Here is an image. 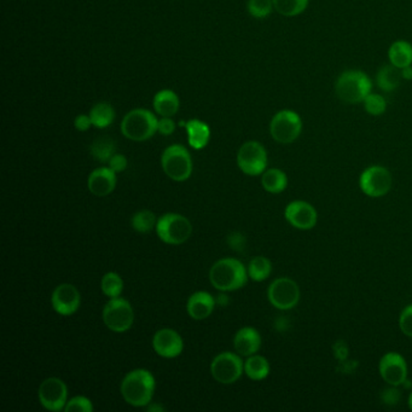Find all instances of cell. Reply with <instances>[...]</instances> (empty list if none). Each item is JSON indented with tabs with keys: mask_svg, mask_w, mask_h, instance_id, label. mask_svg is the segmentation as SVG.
<instances>
[{
	"mask_svg": "<svg viewBox=\"0 0 412 412\" xmlns=\"http://www.w3.org/2000/svg\"><path fill=\"white\" fill-rule=\"evenodd\" d=\"M41 404L48 411H60L67 405L68 389L63 381L57 377H48L43 381L38 391Z\"/></svg>",
	"mask_w": 412,
	"mask_h": 412,
	"instance_id": "obj_13",
	"label": "cell"
},
{
	"mask_svg": "<svg viewBox=\"0 0 412 412\" xmlns=\"http://www.w3.org/2000/svg\"><path fill=\"white\" fill-rule=\"evenodd\" d=\"M176 130V124L174 121L171 119V117H162L161 120H159V126H157V131L164 134V136H169L172 134Z\"/></svg>",
	"mask_w": 412,
	"mask_h": 412,
	"instance_id": "obj_38",
	"label": "cell"
},
{
	"mask_svg": "<svg viewBox=\"0 0 412 412\" xmlns=\"http://www.w3.org/2000/svg\"><path fill=\"white\" fill-rule=\"evenodd\" d=\"M335 91L342 102L356 105L364 102L371 91V81L365 73L359 70H349L339 76Z\"/></svg>",
	"mask_w": 412,
	"mask_h": 412,
	"instance_id": "obj_3",
	"label": "cell"
},
{
	"mask_svg": "<svg viewBox=\"0 0 412 412\" xmlns=\"http://www.w3.org/2000/svg\"><path fill=\"white\" fill-rule=\"evenodd\" d=\"M90 117H91L93 126L98 128L108 127L109 125H112L114 121L115 110L109 103L100 102L91 109Z\"/></svg>",
	"mask_w": 412,
	"mask_h": 412,
	"instance_id": "obj_28",
	"label": "cell"
},
{
	"mask_svg": "<svg viewBox=\"0 0 412 412\" xmlns=\"http://www.w3.org/2000/svg\"><path fill=\"white\" fill-rule=\"evenodd\" d=\"M155 391V379L144 369L128 372L121 384V394L127 404L143 408L150 404Z\"/></svg>",
	"mask_w": 412,
	"mask_h": 412,
	"instance_id": "obj_1",
	"label": "cell"
},
{
	"mask_svg": "<svg viewBox=\"0 0 412 412\" xmlns=\"http://www.w3.org/2000/svg\"><path fill=\"white\" fill-rule=\"evenodd\" d=\"M403 78L401 69L396 68L393 64L391 65H384V68L380 69L377 74V85L381 90L386 93L394 91L396 88H399Z\"/></svg>",
	"mask_w": 412,
	"mask_h": 412,
	"instance_id": "obj_25",
	"label": "cell"
},
{
	"mask_svg": "<svg viewBox=\"0 0 412 412\" xmlns=\"http://www.w3.org/2000/svg\"><path fill=\"white\" fill-rule=\"evenodd\" d=\"M147 410H148V411L162 412L164 411V406H161V405H150V406L147 408Z\"/></svg>",
	"mask_w": 412,
	"mask_h": 412,
	"instance_id": "obj_43",
	"label": "cell"
},
{
	"mask_svg": "<svg viewBox=\"0 0 412 412\" xmlns=\"http://www.w3.org/2000/svg\"><path fill=\"white\" fill-rule=\"evenodd\" d=\"M359 186L368 196H384L392 188V174L382 166H372L361 173Z\"/></svg>",
	"mask_w": 412,
	"mask_h": 412,
	"instance_id": "obj_12",
	"label": "cell"
},
{
	"mask_svg": "<svg viewBox=\"0 0 412 412\" xmlns=\"http://www.w3.org/2000/svg\"><path fill=\"white\" fill-rule=\"evenodd\" d=\"M308 0H273V8L283 16H297L306 10Z\"/></svg>",
	"mask_w": 412,
	"mask_h": 412,
	"instance_id": "obj_30",
	"label": "cell"
},
{
	"mask_svg": "<svg viewBox=\"0 0 412 412\" xmlns=\"http://www.w3.org/2000/svg\"><path fill=\"white\" fill-rule=\"evenodd\" d=\"M233 346L240 356H253L260 349V334L258 330L250 328V327L240 329L233 339Z\"/></svg>",
	"mask_w": 412,
	"mask_h": 412,
	"instance_id": "obj_19",
	"label": "cell"
},
{
	"mask_svg": "<svg viewBox=\"0 0 412 412\" xmlns=\"http://www.w3.org/2000/svg\"><path fill=\"white\" fill-rule=\"evenodd\" d=\"M408 408L412 410V393L410 394V396H408Z\"/></svg>",
	"mask_w": 412,
	"mask_h": 412,
	"instance_id": "obj_44",
	"label": "cell"
},
{
	"mask_svg": "<svg viewBox=\"0 0 412 412\" xmlns=\"http://www.w3.org/2000/svg\"><path fill=\"white\" fill-rule=\"evenodd\" d=\"M152 347L164 358H176L184 349V342L179 334L173 329H161L152 337Z\"/></svg>",
	"mask_w": 412,
	"mask_h": 412,
	"instance_id": "obj_17",
	"label": "cell"
},
{
	"mask_svg": "<svg viewBox=\"0 0 412 412\" xmlns=\"http://www.w3.org/2000/svg\"><path fill=\"white\" fill-rule=\"evenodd\" d=\"M268 296L273 307L288 311L295 307L300 300V289L295 280L288 277H280L268 287Z\"/></svg>",
	"mask_w": 412,
	"mask_h": 412,
	"instance_id": "obj_9",
	"label": "cell"
},
{
	"mask_svg": "<svg viewBox=\"0 0 412 412\" xmlns=\"http://www.w3.org/2000/svg\"><path fill=\"white\" fill-rule=\"evenodd\" d=\"M100 287H102V292L105 296L114 299V297H119L124 290V280L117 273H105L102 278Z\"/></svg>",
	"mask_w": 412,
	"mask_h": 412,
	"instance_id": "obj_32",
	"label": "cell"
},
{
	"mask_svg": "<svg viewBox=\"0 0 412 412\" xmlns=\"http://www.w3.org/2000/svg\"><path fill=\"white\" fill-rule=\"evenodd\" d=\"M103 322L112 332H125L131 329L134 322L132 306L125 299L114 297L103 308Z\"/></svg>",
	"mask_w": 412,
	"mask_h": 412,
	"instance_id": "obj_7",
	"label": "cell"
},
{
	"mask_svg": "<svg viewBox=\"0 0 412 412\" xmlns=\"http://www.w3.org/2000/svg\"><path fill=\"white\" fill-rule=\"evenodd\" d=\"M126 167H127V159L121 154H115L109 160V169H112L115 173L122 172L126 169Z\"/></svg>",
	"mask_w": 412,
	"mask_h": 412,
	"instance_id": "obj_37",
	"label": "cell"
},
{
	"mask_svg": "<svg viewBox=\"0 0 412 412\" xmlns=\"http://www.w3.org/2000/svg\"><path fill=\"white\" fill-rule=\"evenodd\" d=\"M401 73H403V79H406V80H412V67L408 65L406 68L401 69Z\"/></svg>",
	"mask_w": 412,
	"mask_h": 412,
	"instance_id": "obj_42",
	"label": "cell"
},
{
	"mask_svg": "<svg viewBox=\"0 0 412 412\" xmlns=\"http://www.w3.org/2000/svg\"><path fill=\"white\" fill-rule=\"evenodd\" d=\"M384 403L386 404L394 405L399 401V398H401V394H399V391L396 389V386H392V389H386L384 393Z\"/></svg>",
	"mask_w": 412,
	"mask_h": 412,
	"instance_id": "obj_39",
	"label": "cell"
},
{
	"mask_svg": "<svg viewBox=\"0 0 412 412\" xmlns=\"http://www.w3.org/2000/svg\"><path fill=\"white\" fill-rule=\"evenodd\" d=\"M285 219L289 224L299 230H311L317 224V211L305 201H294L285 208Z\"/></svg>",
	"mask_w": 412,
	"mask_h": 412,
	"instance_id": "obj_16",
	"label": "cell"
},
{
	"mask_svg": "<svg viewBox=\"0 0 412 412\" xmlns=\"http://www.w3.org/2000/svg\"><path fill=\"white\" fill-rule=\"evenodd\" d=\"M263 188L271 194H280L285 191L288 186V178L283 171L278 169H271L265 171L261 178Z\"/></svg>",
	"mask_w": 412,
	"mask_h": 412,
	"instance_id": "obj_23",
	"label": "cell"
},
{
	"mask_svg": "<svg viewBox=\"0 0 412 412\" xmlns=\"http://www.w3.org/2000/svg\"><path fill=\"white\" fill-rule=\"evenodd\" d=\"M228 242L233 249H243L244 247V237L241 235V233H233L231 236L228 237Z\"/></svg>",
	"mask_w": 412,
	"mask_h": 412,
	"instance_id": "obj_41",
	"label": "cell"
},
{
	"mask_svg": "<svg viewBox=\"0 0 412 412\" xmlns=\"http://www.w3.org/2000/svg\"><path fill=\"white\" fill-rule=\"evenodd\" d=\"M186 132H188V140L190 147L196 150L204 149L206 145L208 144L209 137H211V130L207 124L202 121L194 119L185 125Z\"/></svg>",
	"mask_w": 412,
	"mask_h": 412,
	"instance_id": "obj_22",
	"label": "cell"
},
{
	"mask_svg": "<svg viewBox=\"0 0 412 412\" xmlns=\"http://www.w3.org/2000/svg\"><path fill=\"white\" fill-rule=\"evenodd\" d=\"M389 60L396 68H406L412 63V46L406 41H396L389 48Z\"/></svg>",
	"mask_w": 412,
	"mask_h": 412,
	"instance_id": "obj_24",
	"label": "cell"
},
{
	"mask_svg": "<svg viewBox=\"0 0 412 412\" xmlns=\"http://www.w3.org/2000/svg\"><path fill=\"white\" fill-rule=\"evenodd\" d=\"M159 120L145 109H134L128 112L121 122V132L128 139L144 142L157 132Z\"/></svg>",
	"mask_w": 412,
	"mask_h": 412,
	"instance_id": "obj_4",
	"label": "cell"
},
{
	"mask_svg": "<svg viewBox=\"0 0 412 412\" xmlns=\"http://www.w3.org/2000/svg\"><path fill=\"white\" fill-rule=\"evenodd\" d=\"M216 307V300L209 292H194L189 297L188 308L189 316L196 320L206 319L212 315L213 310Z\"/></svg>",
	"mask_w": 412,
	"mask_h": 412,
	"instance_id": "obj_20",
	"label": "cell"
},
{
	"mask_svg": "<svg viewBox=\"0 0 412 412\" xmlns=\"http://www.w3.org/2000/svg\"><path fill=\"white\" fill-rule=\"evenodd\" d=\"M244 371V363L238 354L223 352L213 359L211 374L219 384H235Z\"/></svg>",
	"mask_w": 412,
	"mask_h": 412,
	"instance_id": "obj_11",
	"label": "cell"
},
{
	"mask_svg": "<svg viewBox=\"0 0 412 412\" xmlns=\"http://www.w3.org/2000/svg\"><path fill=\"white\" fill-rule=\"evenodd\" d=\"M380 375L389 386L399 387L408 377V365L399 353L389 352L380 361Z\"/></svg>",
	"mask_w": 412,
	"mask_h": 412,
	"instance_id": "obj_14",
	"label": "cell"
},
{
	"mask_svg": "<svg viewBox=\"0 0 412 412\" xmlns=\"http://www.w3.org/2000/svg\"><path fill=\"white\" fill-rule=\"evenodd\" d=\"M51 302L60 316H72L80 307V292L74 285L63 283L53 290Z\"/></svg>",
	"mask_w": 412,
	"mask_h": 412,
	"instance_id": "obj_15",
	"label": "cell"
},
{
	"mask_svg": "<svg viewBox=\"0 0 412 412\" xmlns=\"http://www.w3.org/2000/svg\"><path fill=\"white\" fill-rule=\"evenodd\" d=\"M248 277V270L240 260L233 258L216 261L209 271L211 283L221 292H233L242 288Z\"/></svg>",
	"mask_w": 412,
	"mask_h": 412,
	"instance_id": "obj_2",
	"label": "cell"
},
{
	"mask_svg": "<svg viewBox=\"0 0 412 412\" xmlns=\"http://www.w3.org/2000/svg\"><path fill=\"white\" fill-rule=\"evenodd\" d=\"M88 190L98 197L107 196L117 186V173L109 167H102L93 171L88 180Z\"/></svg>",
	"mask_w": 412,
	"mask_h": 412,
	"instance_id": "obj_18",
	"label": "cell"
},
{
	"mask_svg": "<svg viewBox=\"0 0 412 412\" xmlns=\"http://www.w3.org/2000/svg\"><path fill=\"white\" fill-rule=\"evenodd\" d=\"M162 169L174 181H185L191 176L192 160L183 145H171L161 157Z\"/></svg>",
	"mask_w": 412,
	"mask_h": 412,
	"instance_id": "obj_5",
	"label": "cell"
},
{
	"mask_svg": "<svg viewBox=\"0 0 412 412\" xmlns=\"http://www.w3.org/2000/svg\"><path fill=\"white\" fill-rule=\"evenodd\" d=\"M74 126H75L78 131H81V132H85L90 130V127L93 126V121H91V117L90 115H79V117H75V121H74Z\"/></svg>",
	"mask_w": 412,
	"mask_h": 412,
	"instance_id": "obj_40",
	"label": "cell"
},
{
	"mask_svg": "<svg viewBox=\"0 0 412 412\" xmlns=\"http://www.w3.org/2000/svg\"><path fill=\"white\" fill-rule=\"evenodd\" d=\"M365 110L374 117H379L381 114H384L387 108V103L384 100V97L380 95H374L370 93L364 100Z\"/></svg>",
	"mask_w": 412,
	"mask_h": 412,
	"instance_id": "obj_34",
	"label": "cell"
},
{
	"mask_svg": "<svg viewBox=\"0 0 412 412\" xmlns=\"http://www.w3.org/2000/svg\"><path fill=\"white\" fill-rule=\"evenodd\" d=\"M399 327L404 335L412 337V305H408L403 310L399 317Z\"/></svg>",
	"mask_w": 412,
	"mask_h": 412,
	"instance_id": "obj_36",
	"label": "cell"
},
{
	"mask_svg": "<svg viewBox=\"0 0 412 412\" xmlns=\"http://www.w3.org/2000/svg\"><path fill=\"white\" fill-rule=\"evenodd\" d=\"M244 372L250 380H264L270 374V364L264 356L253 354L244 363Z\"/></svg>",
	"mask_w": 412,
	"mask_h": 412,
	"instance_id": "obj_26",
	"label": "cell"
},
{
	"mask_svg": "<svg viewBox=\"0 0 412 412\" xmlns=\"http://www.w3.org/2000/svg\"><path fill=\"white\" fill-rule=\"evenodd\" d=\"M93 159L100 162H109V160L115 155V143L112 138L103 136L93 140L90 148Z\"/></svg>",
	"mask_w": 412,
	"mask_h": 412,
	"instance_id": "obj_27",
	"label": "cell"
},
{
	"mask_svg": "<svg viewBox=\"0 0 412 412\" xmlns=\"http://www.w3.org/2000/svg\"><path fill=\"white\" fill-rule=\"evenodd\" d=\"M157 236L167 244H181L190 238L192 225L188 218L176 213L161 216L157 224Z\"/></svg>",
	"mask_w": 412,
	"mask_h": 412,
	"instance_id": "obj_6",
	"label": "cell"
},
{
	"mask_svg": "<svg viewBox=\"0 0 412 412\" xmlns=\"http://www.w3.org/2000/svg\"><path fill=\"white\" fill-rule=\"evenodd\" d=\"M273 9V0H249L248 11L253 17L264 19Z\"/></svg>",
	"mask_w": 412,
	"mask_h": 412,
	"instance_id": "obj_33",
	"label": "cell"
},
{
	"mask_svg": "<svg viewBox=\"0 0 412 412\" xmlns=\"http://www.w3.org/2000/svg\"><path fill=\"white\" fill-rule=\"evenodd\" d=\"M302 131L300 117L292 110L277 112L270 124V132L273 139L280 144H290L295 142Z\"/></svg>",
	"mask_w": 412,
	"mask_h": 412,
	"instance_id": "obj_8",
	"label": "cell"
},
{
	"mask_svg": "<svg viewBox=\"0 0 412 412\" xmlns=\"http://www.w3.org/2000/svg\"><path fill=\"white\" fill-rule=\"evenodd\" d=\"M157 221L159 219L152 211L144 209L132 216V226L138 233H148L157 228Z\"/></svg>",
	"mask_w": 412,
	"mask_h": 412,
	"instance_id": "obj_31",
	"label": "cell"
},
{
	"mask_svg": "<svg viewBox=\"0 0 412 412\" xmlns=\"http://www.w3.org/2000/svg\"><path fill=\"white\" fill-rule=\"evenodd\" d=\"M64 411L93 412V405L86 396H74L67 403Z\"/></svg>",
	"mask_w": 412,
	"mask_h": 412,
	"instance_id": "obj_35",
	"label": "cell"
},
{
	"mask_svg": "<svg viewBox=\"0 0 412 412\" xmlns=\"http://www.w3.org/2000/svg\"><path fill=\"white\" fill-rule=\"evenodd\" d=\"M273 273V264L265 256H255L249 263L248 276L255 282H263Z\"/></svg>",
	"mask_w": 412,
	"mask_h": 412,
	"instance_id": "obj_29",
	"label": "cell"
},
{
	"mask_svg": "<svg viewBox=\"0 0 412 412\" xmlns=\"http://www.w3.org/2000/svg\"><path fill=\"white\" fill-rule=\"evenodd\" d=\"M237 164L248 176H259L268 166V152L259 142H247L237 154Z\"/></svg>",
	"mask_w": 412,
	"mask_h": 412,
	"instance_id": "obj_10",
	"label": "cell"
},
{
	"mask_svg": "<svg viewBox=\"0 0 412 412\" xmlns=\"http://www.w3.org/2000/svg\"><path fill=\"white\" fill-rule=\"evenodd\" d=\"M155 112L162 117H172L179 109V98L171 90H162L157 93L152 102Z\"/></svg>",
	"mask_w": 412,
	"mask_h": 412,
	"instance_id": "obj_21",
	"label": "cell"
}]
</instances>
